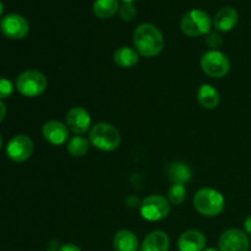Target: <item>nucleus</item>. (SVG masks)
Instances as JSON below:
<instances>
[{"label": "nucleus", "mask_w": 251, "mask_h": 251, "mask_svg": "<svg viewBox=\"0 0 251 251\" xmlns=\"http://www.w3.org/2000/svg\"><path fill=\"white\" fill-rule=\"evenodd\" d=\"M113 247L115 251H137L139 239L131 230L122 229L114 235Z\"/></svg>", "instance_id": "nucleus-17"}, {"label": "nucleus", "mask_w": 251, "mask_h": 251, "mask_svg": "<svg viewBox=\"0 0 251 251\" xmlns=\"http://www.w3.org/2000/svg\"><path fill=\"white\" fill-rule=\"evenodd\" d=\"M169 237L162 230H153L144 239L141 251H169Z\"/></svg>", "instance_id": "nucleus-15"}, {"label": "nucleus", "mask_w": 251, "mask_h": 251, "mask_svg": "<svg viewBox=\"0 0 251 251\" xmlns=\"http://www.w3.org/2000/svg\"><path fill=\"white\" fill-rule=\"evenodd\" d=\"M119 15L124 21H131L136 16V7L132 2H124L119 7Z\"/></svg>", "instance_id": "nucleus-23"}, {"label": "nucleus", "mask_w": 251, "mask_h": 251, "mask_svg": "<svg viewBox=\"0 0 251 251\" xmlns=\"http://www.w3.org/2000/svg\"><path fill=\"white\" fill-rule=\"evenodd\" d=\"M220 93L212 85L203 83L198 90V100L205 109H216L220 104Z\"/></svg>", "instance_id": "nucleus-16"}, {"label": "nucleus", "mask_w": 251, "mask_h": 251, "mask_svg": "<svg viewBox=\"0 0 251 251\" xmlns=\"http://www.w3.org/2000/svg\"><path fill=\"white\" fill-rule=\"evenodd\" d=\"M194 207L205 217H216L226 207V201L220 191L212 188H203L194 196Z\"/></svg>", "instance_id": "nucleus-3"}, {"label": "nucleus", "mask_w": 251, "mask_h": 251, "mask_svg": "<svg viewBox=\"0 0 251 251\" xmlns=\"http://www.w3.org/2000/svg\"><path fill=\"white\" fill-rule=\"evenodd\" d=\"M114 63L123 69H130L136 65L140 60V54L136 49L130 48V47H120L119 49L114 51Z\"/></svg>", "instance_id": "nucleus-18"}, {"label": "nucleus", "mask_w": 251, "mask_h": 251, "mask_svg": "<svg viewBox=\"0 0 251 251\" xmlns=\"http://www.w3.org/2000/svg\"><path fill=\"white\" fill-rule=\"evenodd\" d=\"M90 144L100 151L112 152L119 147L122 136L119 130L108 123H98L90 130Z\"/></svg>", "instance_id": "nucleus-2"}, {"label": "nucleus", "mask_w": 251, "mask_h": 251, "mask_svg": "<svg viewBox=\"0 0 251 251\" xmlns=\"http://www.w3.org/2000/svg\"><path fill=\"white\" fill-rule=\"evenodd\" d=\"M47 251H54V250H47Z\"/></svg>", "instance_id": "nucleus-33"}, {"label": "nucleus", "mask_w": 251, "mask_h": 251, "mask_svg": "<svg viewBox=\"0 0 251 251\" xmlns=\"http://www.w3.org/2000/svg\"><path fill=\"white\" fill-rule=\"evenodd\" d=\"M34 150L33 141L27 135H16L6 146V154L11 161L25 162L32 156Z\"/></svg>", "instance_id": "nucleus-10"}, {"label": "nucleus", "mask_w": 251, "mask_h": 251, "mask_svg": "<svg viewBox=\"0 0 251 251\" xmlns=\"http://www.w3.org/2000/svg\"><path fill=\"white\" fill-rule=\"evenodd\" d=\"M201 70L213 78H222L229 73L230 61L228 56L221 50L206 51L200 60Z\"/></svg>", "instance_id": "nucleus-6"}, {"label": "nucleus", "mask_w": 251, "mask_h": 251, "mask_svg": "<svg viewBox=\"0 0 251 251\" xmlns=\"http://www.w3.org/2000/svg\"><path fill=\"white\" fill-rule=\"evenodd\" d=\"M2 34L10 39H21L29 31L28 21L19 14H7L0 21Z\"/></svg>", "instance_id": "nucleus-8"}, {"label": "nucleus", "mask_w": 251, "mask_h": 251, "mask_svg": "<svg viewBox=\"0 0 251 251\" xmlns=\"http://www.w3.org/2000/svg\"><path fill=\"white\" fill-rule=\"evenodd\" d=\"M48 81L43 73L38 70H27L16 80V88L22 96L28 98L37 97L46 91Z\"/></svg>", "instance_id": "nucleus-5"}, {"label": "nucleus", "mask_w": 251, "mask_h": 251, "mask_svg": "<svg viewBox=\"0 0 251 251\" xmlns=\"http://www.w3.org/2000/svg\"><path fill=\"white\" fill-rule=\"evenodd\" d=\"M43 137L54 146L64 145L69 140V129L65 124L58 120H49L42 127Z\"/></svg>", "instance_id": "nucleus-12"}, {"label": "nucleus", "mask_w": 251, "mask_h": 251, "mask_svg": "<svg viewBox=\"0 0 251 251\" xmlns=\"http://www.w3.org/2000/svg\"><path fill=\"white\" fill-rule=\"evenodd\" d=\"M5 115H6V105H5L4 103L0 100V122H2V120H4Z\"/></svg>", "instance_id": "nucleus-28"}, {"label": "nucleus", "mask_w": 251, "mask_h": 251, "mask_svg": "<svg viewBox=\"0 0 251 251\" xmlns=\"http://www.w3.org/2000/svg\"><path fill=\"white\" fill-rule=\"evenodd\" d=\"M169 212H171V203L168 199L162 195H150L140 203L141 217L150 222L163 220L169 215Z\"/></svg>", "instance_id": "nucleus-7"}, {"label": "nucleus", "mask_w": 251, "mask_h": 251, "mask_svg": "<svg viewBox=\"0 0 251 251\" xmlns=\"http://www.w3.org/2000/svg\"><path fill=\"white\" fill-rule=\"evenodd\" d=\"M238 19H239V16H238V12L234 7L225 6L217 11L213 24L218 31L229 32L238 24Z\"/></svg>", "instance_id": "nucleus-14"}, {"label": "nucleus", "mask_w": 251, "mask_h": 251, "mask_svg": "<svg viewBox=\"0 0 251 251\" xmlns=\"http://www.w3.org/2000/svg\"><path fill=\"white\" fill-rule=\"evenodd\" d=\"M2 11H4V6H2V2L0 1V16H1Z\"/></svg>", "instance_id": "nucleus-29"}, {"label": "nucleus", "mask_w": 251, "mask_h": 251, "mask_svg": "<svg viewBox=\"0 0 251 251\" xmlns=\"http://www.w3.org/2000/svg\"><path fill=\"white\" fill-rule=\"evenodd\" d=\"M123 1H124V2H134L135 0H123Z\"/></svg>", "instance_id": "nucleus-31"}, {"label": "nucleus", "mask_w": 251, "mask_h": 251, "mask_svg": "<svg viewBox=\"0 0 251 251\" xmlns=\"http://www.w3.org/2000/svg\"><path fill=\"white\" fill-rule=\"evenodd\" d=\"M205 234L200 230L190 229L184 232L178 239L179 251H203L206 248Z\"/></svg>", "instance_id": "nucleus-13"}, {"label": "nucleus", "mask_w": 251, "mask_h": 251, "mask_svg": "<svg viewBox=\"0 0 251 251\" xmlns=\"http://www.w3.org/2000/svg\"><path fill=\"white\" fill-rule=\"evenodd\" d=\"M132 41L136 51L146 58L158 55L164 48V37L158 27L152 24L139 25L132 34Z\"/></svg>", "instance_id": "nucleus-1"}, {"label": "nucleus", "mask_w": 251, "mask_h": 251, "mask_svg": "<svg viewBox=\"0 0 251 251\" xmlns=\"http://www.w3.org/2000/svg\"><path fill=\"white\" fill-rule=\"evenodd\" d=\"M220 251H249V237L243 230L230 228L222 233L218 240Z\"/></svg>", "instance_id": "nucleus-9"}, {"label": "nucleus", "mask_w": 251, "mask_h": 251, "mask_svg": "<svg viewBox=\"0 0 251 251\" xmlns=\"http://www.w3.org/2000/svg\"><path fill=\"white\" fill-rule=\"evenodd\" d=\"M14 93V85L10 80L0 77V100L9 98Z\"/></svg>", "instance_id": "nucleus-24"}, {"label": "nucleus", "mask_w": 251, "mask_h": 251, "mask_svg": "<svg viewBox=\"0 0 251 251\" xmlns=\"http://www.w3.org/2000/svg\"><path fill=\"white\" fill-rule=\"evenodd\" d=\"M92 119L85 108L74 107L66 114V126L75 135H83L90 130Z\"/></svg>", "instance_id": "nucleus-11"}, {"label": "nucleus", "mask_w": 251, "mask_h": 251, "mask_svg": "<svg viewBox=\"0 0 251 251\" xmlns=\"http://www.w3.org/2000/svg\"><path fill=\"white\" fill-rule=\"evenodd\" d=\"M1 147H2V139L1 136H0V150H1Z\"/></svg>", "instance_id": "nucleus-32"}, {"label": "nucleus", "mask_w": 251, "mask_h": 251, "mask_svg": "<svg viewBox=\"0 0 251 251\" xmlns=\"http://www.w3.org/2000/svg\"><path fill=\"white\" fill-rule=\"evenodd\" d=\"M203 251H220V250L215 249V248H208V249H205Z\"/></svg>", "instance_id": "nucleus-30"}, {"label": "nucleus", "mask_w": 251, "mask_h": 251, "mask_svg": "<svg viewBox=\"0 0 251 251\" xmlns=\"http://www.w3.org/2000/svg\"><path fill=\"white\" fill-rule=\"evenodd\" d=\"M59 251H82V250L74 244H64V245H61Z\"/></svg>", "instance_id": "nucleus-26"}, {"label": "nucleus", "mask_w": 251, "mask_h": 251, "mask_svg": "<svg viewBox=\"0 0 251 251\" xmlns=\"http://www.w3.org/2000/svg\"><path fill=\"white\" fill-rule=\"evenodd\" d=\"M186 198V189L184 184H173L168 191V201L173 205H180Z\"/></svg>", "instance_id": "nucleus-22"}, {"label": "nucleus", "mask_w": 251, "mask_h": 251, "mask_svg": "<svg viewBox=\"0 0 251 251\" xmlns=\"http://www.w3.org/2000/svg\"><path fill=\"white\" fill-rule=\"evenodd\" d=\"M212 19L201 9H193L186 12L180 21V28L189 37H200L208 34L212 28Z\"/></svg>", "instance_id": "nucleus-4"}, {"label": "nucleus", "mask_w": 251, "mask_h": 251, "mask_svg": "<svg viewBox=\"0 0 251 251\" xmlns=\"http://www.w3.org/2000/svg\"><path fill=\"white\" fill-rule=\"evenodd\" d=\"M90 140L85 139L82 136H76L71 137L68 142V152L74 157H82L90 150Z\"/></svg>", "instance_id": "nucleus-21"}, {"label": "nucleus", "mask_w": 251, "mask_h": 251, "mask_svg": "<svg viewBox=\"0 0 251 251\" xmlns=\"http://www.w3.org/2000/svg\"><path fill=\"white\" fill-rule=\"evenodd\" d=\"M206 43L210 48H212L213 50H218L221 46L223 43L222 37L220 36V33H216V32H210L206 37Z\"/></svg>", "instance_id": "nucleus-25"}, {"label": "nucleus", "mask_w": 251, "mask_h": 251, "mask_svg": "<svg viewBox=\"0 0 251 251\" xmlns=\"http://www.w3.org/2000/svg\"><path fill=\"white\" fill-rule=\"evenodd\" d=\"M244 228H245V233H247V234L251 235V216H249V217H248L247 220H245Z\"/></svg>", "instance_id": "nucleus-27"}, {"label": "nucleus", "mask_w": 251, "mask_h": 251, "mask_svg": "<svg viewBox=\"0 0 251 251\" xmlns=\"http://www.w3.org/2000/svg\"><path fill=\"white\" fill-rule=\"evenodd\" d=\"M119 11V1L118 0H95L93 2V12L100 19H109Z\"/></svg>", "instance_id": "nucleus-20"}, {"label": "nucleus", "mask_w": 251, "mask_h": 251, "mask_svg": "<svg viewBox=\"0 0 251 251\" xmlns=\"http://www.w3.org/2000/svg\"><path fill=\"white\" fill-rule=\"evenodd\" d=\"M168 178L173 184H184L185 185L188 181H190L193 176L191 168L186 163L183 162H174L168 167Z\"/></svg>", "instance_id": "nucleus-19"}]
</instances>
